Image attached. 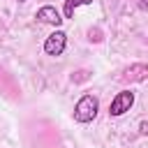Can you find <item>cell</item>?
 Wrapping results in <instances>:
<instances>
[{"mask_svg": "<svg viewBox=\"0 0 148 148\" xmlns=\"http://www.w3.org/2000/svg\"><path fill=\"white\" fill-rule=\"evenodd\" d=\"M97 111H99V99L90 92H86L76 104H74V120L86 125V123H92L97 118Z\"/></svg>", "mask_w": 148, "mask_h": 148, "instance_id": "1", "label": "cell"}, {"mask_svg": "<svg viewBox=\"0 0 148 148\" xmlns=\"http://www.w3.org/2000/svg\"><path fill=\"white\" fill-rule=\"evenodd\" d=\"M132 106H134V92L125 88V90L116 92V97L111 99V104H109V116H111V118H120V116H125Z\"/></svg>", "mask_w": 148, "mask_h": 148, "instance_id": "2", "label": "cell"}, {"mask_svg": "<svg viewBox=\"0 0 148 148\" xmlns=\"http://www.w3.org/2000/svg\"><path fill=\"white\" fill-rule=\"evenodd\" d=\"M65 49H67V35H65L62 30H53V32L44 39V53L51 56V58L62 56Z\"/></svg>", "mask_w": 148, "mask_h": 148, "instance_id": "3", "label": "cell"}, {"mask_svg": "<svg viewBox=\"0 0 148 148\" xmlns=\"http://www.w3.org/2000/svg\"><path fill=\"white\" fill-rule=\"evenodd\" d=\"M118 79L125 81V83H141V81L148 79V65L146 62H134V65L125 67Z\"/></svg>", "mask_w": 148, "mask_h": 148, "instance_id": "4", "label": "cell"}, {"mask_svg": "<svg viewBox=\"0 0 148 148\" xmlns=\"http://www.w3.org/2000/svg\"><path fill=\"white\" fill-rule=\"evenodd\" d=\"M35 18L39 21V23H49V25H53V28H60L62 25V16H60V12L53 7V5H44V7H39L37 9V14H35Z\"/></svg>", "mask_w": 148, "mask_h": 148, "instance_id": "5", "label": "cell"}, {"mask_svg": "<svg viewBox=\"0 0 148 148\" xmlns=\"http://www.w3.org/2000/svg\"><path fill=\"white\" fill-rule=\"evenodd\" d=\"M81 5H92V0H65V7H62L65 18H72L74 16V9L81 7Z\"/></svg>", "mask_w": 148, "mask_h": 148, "instance_id": "6", "label": "cell"}, {"mask_svg": "<svg viewBox=\"0 0 148 148\" xmlns=\"http://www.w3.org/2000/svg\"><path fill=\"white\" fill-rule=\"evenodd\" d=\"M139 134L148 136V120H141V123H139Z\"/></svg>", "mask_w": 148, "mask_h": 148, "instance_id": "7", "label": "cell"}, {"mask_svg": "<svg viewBox=\"0 0 148 148\" xmlns=\"http://www.w3.org/2000/svg\"><path fill=\"white\" fill-rule=\"evenodd\" d=\"M136 5H139L141 9H148V0H136Z\"/></svg>", "mask_w": 148, "mask_h": 148, "instance_id": "8", "label": "cell"}, {"mask_svg": "<svg viewBox=\"0 0 148 148\" xmlns=\"http://www.w3.org/2000/svg\"><path fill=\"white\" fill-rule=\"evenodd\" d=\"M18 2H28V0H18Z\"/></svg>", "mask_w": 148, "mask_h": 148, "instance_id": "9", "label": "cell"}]
</instances>
